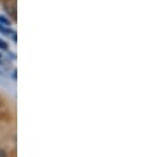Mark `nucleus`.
Segmentation results:
<instances>
[{
    "instance_id": "1",
    "label": "nucleus",
    "mask_w": 149,
    "mask_h": 157,
    "mask_svg": "<svg viewBox=\"0 0 149 157\" xmlns=\"http://www.w3.org/2000/svg\"><path fill=\"white\" fill-rule=\"evenodd\" d=\"M4 8L8 12V15H11L13 19H16V0H7Z\"/></svg>"
},
{
    "instance_id": "2",
    "label": "nucleus",
    "mask_w": 149,
    "mask_h": 157,
    "mask_svg": "<svg viewBox=\"0 0 149 157\" xmlns=\"http://www.w3.org/2000/svg\"><path fill=\"white\" fill-rule=\"evenodd\" d=\"M0 21H2L4 25H10V20L8 19H6L4 16H0Z\"/></svg>"
},
{
    "instance_id": "3",
    "label": "nucleus",
    "mask_w": 149,
    "mask_h": 157,
    "mask_svg": "<svg viewBox=\"0 0 149 157\" xmlns=\"http://www.w3.org/2000/svg\"><path fill=\"white\" fill-rule=\"evenodd\" d=\"M0 48H2V49H7V44L3 40H0Z\"/></svg>"
},
{
    "instance_id": "4",
    "label": "nucleus",
    "mask_w": 149,
    "mask_h": 157,
    "mask_svg": "<svg viewBox=\"0 0 149 157\" xmlns=\"http://www.w3.org/2000/svg\"><path fill=\"white\" fill-rule=\"evenodd\" d=\"M0 157H7L6 151H4V149H2V148H0Z\"/></svg>"
},
{
    "instance_id": "5",
    "label": "nucleus",
    "mask_w": 149,
    "mask_h": 157,
    "mask_svg": "<svg viewBox=\"0 0 149 157\" xmlns=\"http://www.w3.org/2000/svg\"><path fill=\"white\" fill-rule=\"evenodd\" d=\"M0 57H2V56H0Z\"/></svg>"
}]
</instances>
